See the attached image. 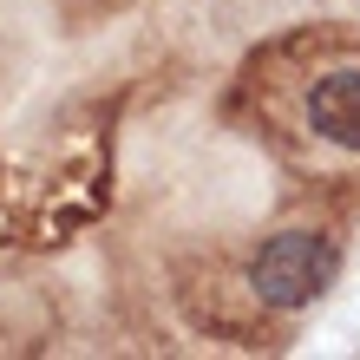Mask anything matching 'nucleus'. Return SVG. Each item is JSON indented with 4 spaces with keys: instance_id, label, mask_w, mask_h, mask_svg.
Instances as JSON below:
<instances>
[{
    "instance_id": "obj_1",
    "label": "nucleus",
    "mask_w": 360,
    "mask_h": 360,
    "mask_svg": "<svg viewBox=\"0 0 360 360\" xmlns=\"http://www.w3.org/2000/svg\"><path fill=\"white\" fill-rule=\"evenodd\" d=\"M334 282V243L314 229H282L262 243V256L249 262V288L269 308H308L314 295Z\"/></svg>"
},
{
    "instance_id": "obj_2",
    "label": "nucleus",
    "mask_w": 360,
    "mask_h": 360,
    "mask_svg": "<svg viewBox=\"0 0 360 360\" xmlns=\"http://www.w3.org/2000/svg\"><path fill=\"white\" fill-rule=\"evenodd\" d=\"M308 124H314V138L341 144V151H360V72H354V66L314 79V92H308Z\"/></svg>"
}]
</instances>
